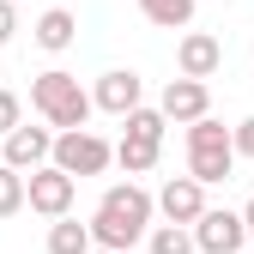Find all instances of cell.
<instances>
[{
    "label": "cell",
    "mask_w": 254,
    "mask_h": 254,
    "mask_svg": "<svg viewBox=\"0 0 254 254\" xmlns=\"http://www.w3.org/2000/svg\"><path fill=\"white\" fill-rule=\"evenodd\" d=\"M248 254H254V248H248Z\"/></svg>",
    "instance_id": "obj_25"
},
{
    "label": "cell",
    "mask_w": 254,
    "mask_h": 254,
    "mask_svg": "<svg viewBox=\"0 0 254 254\" xmlns=\"http://www.w3.org/2000/svg\"><path fill=\"white\" fill-rule=\"evenodd\" d=\"M30 109H37L49 127H85V121H91V91H85L73 73L49 67V73L30 79Z\"/></svg>",
    "instance_id": "obj_2"
},
{
    "label": "cell",
    "mask_w": 254,
    "mask_h": 254,
    "mask_svg": "<svg viewBox=\"0 0 254 254\" xmlns=\"http://www.w3.org/2000/svg\"><path fill=\"white\" fill-rule=\"evenodd\" d=\"M12 6H18V0H12Z\"/></svg>",
    "instance_id": "obj_24"
},
{
    "label": "cell",
    "mask_w": 254,
    "mask_h": 254,
    "mask_svg": "<svg viewBox=\"0 0 254 254\" xmlns=\"http://www.w3.org/2000/svg\"><path fill=\"white\" fill-rule=\"evenodd\" d=\"M230 170H236L230 127L212 121V109H206L200 121H188V176H194L200 188H212V182H230Z\"/></svg>",
    "instance_id": "obj_3"
},
{
    "label": "cell",
    "mask_w": 254,
    "mask_h": 254,
    "mask_svg": "<svg viewBox=\"0 0 254 254\" xmlns=\"http://www.w3.org/2000/svg\"><path fill=\"white\" fill-rule=\"evenodd\" d=\"M145 248L151 254H194V230L188 224H157V230H145Z\"/></svg>",
    "instance_id": "obj_15"
},
{
    "label": "cell",
    "mask_w": 254,
    "mask_h": 254,
    "mask_svg": "<svg viewBox=\"0 0 254 254\" xmlns=\"http://www.w3.org/2000/svg\"><path fill=\"white\" fill-rule=\"evenodd\" d=\"M139 73H127V67H115V73H103L97 79V91H91V109H103V115H127V109H139Z\"/></svg>",
    "instance_id": "obj_11"
},
{
    "label": "cell",
    "mask_w": 254,
    "mask_h": 254,
    "mask_svg": "<svg viewBox=\"0 0 254 254\" xmlns=\"http://www.w3.org/2000/svg\"><path fill=\"white\" fill-rule=\"evenodd\" d=\"M157 212L170 218V224H194V218L206 212V188L194 182V176H170L164 188H157V200H151Z\"/></svg>",
    "instance_id": "obj_8"
},
{
    "label": "cell",
    "mask_w": 254,
    "mask_h": 254,
    "mask_svg": "<svg viewBox=\"0 0 254 254\" xmlns=\"http://www.w3.org/2000/svg\"><path fill=\"white\" fill-rule=\"evenodd\" d=\"M12 212H24V170L0 164V218H12Z\"/></svg>",
    "instance_id": "obj_18"
},
{
    "label": "cell",
    "mask_w": 254,
    "mask_h": 254,
    "mask_svg": "<svg viewBox=\"0 0 254 254\" xmlns=\"http://www.w3.org/2000/svg\"><path fill=\"white\" fill-rule=\"evenodd\" d=\"M73 194H79V182H73L67 170H55V164H37V170L24 176V206L43 212V218L73 212Z\"/></svg>",
    "instance_id": "obj_5"
},
{
    "label": "cell",
    "mask_w": 254,
    "mask_h": 254,
    "mask_svg": "<svg viewBox=\"0 0 254 254\" xmlns=\"http://www.w3.org/2000/svg\"><path fill=\"white\" fill-rule=\"evenodd\" d=\"M151 212H157V206H151V194H145L139 182H115L109 194L97 200V212H91V242L127 254V248L151 230Z\"/></svg>",
    "instance_id": "obj_1"
},
{
    "label": "cell",
    "mask_w": 254,
    "mask_h": 254,
    "mask_svg": "<svg viewBox=\"0 0 254 254\" xmlns=\"http://www.w3.org/2000/svg\"><path fill=\"white\" fill-rule=\"evenodd\" d=\"M188 230H194V248H200V254H242V248H248L242 212H224V206H206Z\"/></svg>",
    "instance_id": "obj_6"
},
{
    "label": "cell",
    "mask_w": 254,
    "mask_h": 254,
    "mask_svg": "<svg viewBox=\"0 0 254 254\" xmlns=\"http://www.w3.org/2000/svg\"><path fill=\"white\" fill-rule=\"evenodd\" d=\"M157 151H164L157 139H139V133H121V145H115V164H121L127 176H145V170L157 164Z\"/></svg>",
    "instance_id": "obj_14"
},
{
    "label": "cell",
    "mask_w": 254,
    "mask_h": 254,
    "mask_svg": "<svg viewBox=\"0 0 254 254\" xmlns=\"http://www.w3.org/2000/svg\"><path fill=\"white\" fill-rule=\"evenodd\" d=\"M73 37H79V18H73L67 6H49V12L37 18V43H43L49 55H61V49H73Z\"/></svg>",
    "instance_id": "obj_12"
},
{
    "label": "cell",
    "mask_w": 254,
    "mask_h": 254,
    "mask_svg": "<svg viewBox=\"0 0 254 254\" xmlns=\"http://www.w3.org/2000/svg\"><path fill=\"white\" fill-rule=\"evenodd\" d=\"M12 30H18V6L0 0V43H12Z\"/></svg>",
    "instance_id": "obj_21"
},
{
    "label": "cell",
    "mask_w": 254,
    "mask_h": 254,
    "mask_svg": "<svg viewBox=\"0 0 254 254\" xmlns=\"http://www.w3.org/2000/svg\"><path fill=\"white\" fill-rule=\"evenodd\" d=\"M242 230H248V236H254V200H248V206H242Z\"/></svg>",
    "instance_id": "obj_22"
},
{
    "label": "cell",
    "mask_w": 254,
    "mask_h": 254,
    "mask_svg": "<svg viewBox=\"0 0 254 254\" xmlns=\"http://www.w3.org/2000/svg\"><path fill=\"white\" fill-rule=\"evenodd\" d=\"M121 127H127V133H139V139H157V145H164V127H170V121H164V109H145V103H139V109L121 115Z\"/></svg>",
    "instance_id": "obj_17"
},
{
    "label": "cell",
    "mask_w": 254,
    "mask_h": 254,
    "mask_svg": "<svg viewBox=\"0 0 254 254\" xmlns=\"http://www.w3.org/2000/svg\"><path fill=\"white\" fill-rule=\"evenodd\" d=\"M139 12L151 24H164V30H182L188 18H194V0H139Z\"/></svg>",
    "instance_id": "obj_16"
},
{
    "label": "cell",
    "mask_w": 254,
    "mask_h": 254,
    "mask_svg": "<svg viewBox=\"0 0 254 254\" xmlns=\"http://www.w3.org/2000/svg\"><path fill=\"white\" fill-rule=\"evenodd\" d=\"M0 145H6V151H0V164H12V170H37V164H49V151H55V133H49V127H6V133H0Z\"/></svg>",
    "instance_id": "obj_7"
},
{
    "label": "cell",
    "mask_w": 254,
    "mask_h": 254,
    "mask_svg": "<svg viewBox=\"0 0 254 254\" xmlns=\"http://www.w3.org/2000/svg\"><path fill=\"white\" fill-rule=\"evenodd\" d=\"M91 254H115V248H91Z\"/></svg>",
    "instance_id": "obj_23"
},
{
    "label": "cell",
    "mask_w": 254,
    "mask_h": 254,
    "mask_svg": "<svg viewBox=\"0 0 254 254\" xmlns=\"http://www.w3.org/2000/svg\"><path fill=\"white\" fill-rule=\"evenodd\" d=\"M97 242H91V224H79L73 212H61L49 224V254H91Z\"/></svg>",
    "instance_id": "obj_13"
},
{
    "label": "cell",
    "mask_w": 254,
    "mask_h": 254,
    "mask_svg": "<svg viewBox=\"0 0 254 254\" xmlns=\"http://www.w3.org/2000/svg\"><path fill=\"white\" fill-rule=\"evenodd\" d=\"M18 91H6V85H0V133H6V127H18Z\"/></svg>",
    "instance_id": "obj_20"
},
{
    "label": "cell",
    "mask_w": 254,
    "mask_h": 254,
    "mask_svg": "<svg viewBox=\"0 0 254 254\" xmlns=\"http://www.w3.org/2000/svg\"><path fill=\"white\" fill-rule=\"evenodd\" d=\"M218 61H224V43L206 37V30H188V37L176 43V67H182V79H212Z\"/></svg>",
    "instance_id": "obj_10"
},
{
    "label": "cell",
    "mask_w": 254,
    "mask_h": 254,
    "mask_svg": "<svg viewBox=\"0 0 254 254\" xmlns=\"http://www.w3.org/2000/svg\"><path fill=\"white\" fill-rule=\"evenodd\" d=\"M230 145H236V157H254V115L230 127Z\"/></svg>",
    "instance_id": "obj_19"
},
{
    "label": "cell",
    "mask_w": 254,
    "mask_h": 254,
    "mask_svg": "<svg viewBox=\"0 0 254 254\" xmlns=\"http://www.w3.org/2000/svg\"><path fill=\"white\" fill-rule=\"evenodd\" d=\"M49 164H55V170H67L73 182H79V176H103V170L115 164V145H109L103 133H91V127H61V133H55V151H49Z\"/></svg>",
    "instance_id": "obj_4"
},
{
    "label": "cell",
    "mask_w": 254,
    "mask_h": 254,
    "mask_svg": "<svg viewBox=\"0 0 254 254\" xmlns=\"http://www.w3.org/2000/svg\"><path fill=\"white\" fill-rule=\"evenodd\" d=\"M157 109H164V121H200L206 109H212V91H206V79H170L164 85V97H157Z\"/></svg>",
    "instance_id": "obj_9"
}]
</instances>
